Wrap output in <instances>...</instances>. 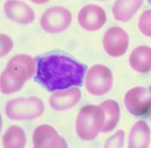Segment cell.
<instances>
[{
	"label": "cell",
	"instance_id": "9c48e42d",
	"mask_svg": "<svg viewBox=\"0 0 151 148\" xmlns=\"http://www.w3.org/2000/svg\"><path fill=\"white\" fill-rule=\"evenodd\" d=\"M32 141L36 148H67L63 138L50 126L41 125L33 133Z\"/></svg>",
	"mask_w": 151,
	"mask_h": 148
},
{
	"label": "cell",
	"instance_id": "44dd1931",
	"mask_svg": "<svg viewBox=\"0 0 151 148\" xmlns=\"http://www.w3.org/2000/svg\"><path fill=\"white\" fill-rule=\"evenodd\" d=\"M148 2H149L151 5V0H148Z\"/></svg>",
	"mask_w": 151,
	"mask_h": 148
},
{
	"label": "cell",
	"instance_id": "6da1fadb",
	"mask_svg": "<svg viewBox=\"0 0 151 148\" xmlns=\"http://www.w3.org/2000/svg\"><path fill=\"white\" fill-rule=\"evenodd\" d=\"M35 80L50 92L81 86L87 67L68 56L51 55L37 59Z\"/></svg>",
	"mask_w": 151,
	"mask_h": 148
},
{
	"label": "cell",
	"instance_id": "e0dca14e",
	"mask_svg": "<svg viewBox=\"0 0 151 148\" xmlns=\"http://www.w3.org/2000/svg\"><path fill=\"white\" fill-rule=\"evenodd\" d=\"M4 148H23L25 144L24 131L18 126H12L8 128L3 136Z\"/></svg>",
	"mask_w": 151,
	"mask_h": 148
},
{
	"label": "cell",
	"instance_id": "d6986e66",
	"mask_svg": "<svg viewBox=\"0 0 151 148\" xmlns=\"http://www.w3.org/2000/svg\"><path fill=\"white\" fill-rule=\"evenodd\" d=\"M124 136V133L123 131L120 130L114 136L109 139L106 145V147H122L123 144Z\"/></svg>",
	"mask_w": 151,
	"mask_h": 148
},
{
	"label": "cell",
	"instance_id": "7c38bea8",
	"mask_svg": "<svg viewBox=\"0 0 151 148\" xmlns=\"http://www.w3.org/2000/svg\"><path fill=\"white\" fill-rule=\"evenodd\" d=\"M81 97L79 89L72 88L53 94L50 99L52 108L57 111L65 110L76 105Z\"/></svg>",
	"mask_w": 151,
	"mask_h": 148
},
{
	"label": "cell",
	"instance_id": "277c9868",
	"mask_svg": "<svg viewBox=\"0 0 151 148\" xmlns=\"http://www.w3.org/2000/svg\"><path fill=\"white\" fill-rule=\"evenodd\" d=\"M44 111L41 100L34 97L11 100L6 106V113L14 120H32L41 116Z\"/></svg>",
	"mask_w": 151,
	"mask_h": 148
},
{
	"label": "cell",
	"instance_id": "30bf717a",
	"mask_svg": "<svg viewBox=\"0 0 151 148\" xmlns=\"http://www.w3.org/2000/svg\"><path fill=\"white\" fill-rule=\"evenodd\" d=\"M81 27L88 31H96L102 28L106 21L104 9L99 6L90 4L83 7L78 14Z\"/></svg>",
	"mask_w": 151,
	"mask_h": 148
},
{
	"label": "cell",
	"instance_id": "2e32d148",
	"mask_svg": "<svg viewBox=\"0 0 151 148\" xmlns=\"http://www.w3.org/2000/svg\"><path fill=\"white\" fill-rule=\"evenodd\" d=\"M101 107L104 113V123L101 131L109 132L115 128L119 120V105L114 100H108L102 103Z\"/></svg>",
	"mask_w": 151,
	"mask_h": 148
},
{
	"label": "cell",
	"instance_id": "5bb4252c",
	"mask_svg": "<svg viewBox=\"0 0 151 148\" xmlns=\"http://www.w3.org/2000/svg\"><path fill=\"white\" fill-rule=\"evenodd\" d=\"M131 68L137 72L146 73L151 71V48L140 46L136 48L129 58Z\"/></svg>",
	"mask_w": 151,
	"mask_h": 148
},
{
	"label": "cell",
	"instance_id": "7a4b0ae2",
	"mask_svg": "<svg viewBox=\"0 0 151 148\" xmlns=\"http://www.w3.org/2000/svg\"><path fill=\"white\" fill-rule=\"evenodd\" d=\"M35 70V62L32 57L26 55L13 57L1 74V92L8 94L18 91L33 76Z\"/></svg>",
	"mask_w": 151,
	"mask_h": 148
},
{
	"label": "cell",
	"instance_id": "8992f818",
	"mask_svg": "<svg viewBox=\"0 0 151 148\" xmlns=\"http://www.w3.org/2000/svg\"><path fill=\"white\" fill-rule=\"evenodd\" d=\"M72 21V14L62 7H54L45 12L41 18V25L45 32H60L68 28Z\"/></svg>",
	"mask_w": 151,
	"mask_h": 148
},
{
	"label": "cell",
	"instance_id": "9a60e30c",
	"mask_svg": "<svg viewBox=\"0 0 151 148\" xmlns=\"http://www.w3.org/2000/svg\"><path fill=\"white\" fill-rule=\"evenodd\" d=\"M150 130L147 123L139 121L132 127L129 135V148H147L150 142Z\"/></svg>",
	"mask_w": 151,
	"mask_h": 148
},
{
	"label": "cell",
	"instance_id": "3957f363",
	"mask_svg": "<svg viewBox=\"0 0 151 148\" xmlns=\"http://www.w3.org/2000/svg\"><path fill=\"white\" fill-rule=\"evenodd\" d=\"M104 113L101 107L88 105L80 111L76 121V131L83 140L93 139L102 127Z\"/></svg>",
	"mask_w": 151,
	"mask_h": 148
},
{
	"label": "cell",
	"instance_id": "ac0fdd59",
	"mask_svg": "<svg viewBox=\"0 0 151 148\" xmlns=\"http://www.w3.org/2000/svg\"><path fill=\"white\" fill-rule=\"evenodd\" d=\"M139 27L142 33L151 37V10L144 12L139 18Z\"/></svg>",
	"mask_w": 151,
	"mask_h": 148
},
{
	"label": "cell",
	"instance_id": "52a82bcc",
	"mask_svg": "<svg viewBox=\"0 0 151 148\" xmlns=\"http://www.w3.org/2000/svg\"><path fill=\"white\" fill-rule=\"evenodd\" d=\"M124 103L128 111L132 115H146L151 109V91L143 87L132 88L127 92Z\"/></svg>",
	"mask_w": 151,
	"mask_h": 148
},
{
	"label": "cell",
	"instance_id": "4fadbf2b",
	"mask_svg": "<svg viewBox=\"0 0 151 148\" xmlns=\"http://www.w3.org/2000/svg\"><path fill=\"white\" fill-rule=\"evenodd\" d=\"M143 2V0H116L113 7L115 19L124 22L130 20Z\"/></svg>",
	"mask_w": 151,
	"mask_h": 148
},
{
	"label": "cell",
	"instance_id": "ffe728a7",
	"mask_svg": "<svg viewBox=\"0 0 151 148\" xmlns=\"http://www.w3.org/2000/svg\"><path fill=\"white\" fill-rule=\"evenodd\" d=\"M31 1L37 4H42L47 2L49 0H31Z\"/></svg>",
	"mask_w": 151,
	"mask_h": 148
},
{
	"label": "cell",
	"instance_id": "8fae6325",
	"mask_svg": "<svg viewBox=\"0 0 151 148\" xmlns=\"http://www.w3.org/2000/svg\"><path fill=\"white\" fill-rule=\"evenodd\" d=\"M6 14L11 20L20 24H28L34 19V13L27 4L17 0H9L4 6Z\"/></svg>",
	"mask_w": 151,
	"mask_h": 148
},
{
	"label": "cell",
	"instance_id": "ba28073f",
	"mask_svg": "<svg viewBox=\"0 0 151 148\" xmlns=\"http://www.w3.org/2000/svg\"><path fill=\"white\" fill-rule=\"evenodd\" d=\"M104 48L112 57L123 55L129 46V36L122 28L114 27L109 28L104 34Z\"/></svg>",
	"mask_w": 151,
	"mask_h": 148
},
{
	"label": "cell",
	"instance_id": "5b68a950",
	"mask_svg": "<svg viewBox=\"0 0 151 148\" xmlns=\"http://www.w3.org/2000/svg\"><path fill=\"white\" fill-rule=\"evenodd\" d=\"M113 76L109 68L102 64L93 66L88 71L86 78L88 92L96 96L104 95L111 89Z\"/></svg>",
	"mask_w": 151,
	"mask_h": 148
}]
</instances>
